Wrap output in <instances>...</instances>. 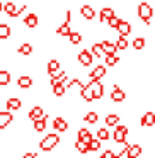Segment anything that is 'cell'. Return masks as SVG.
Returning a JSON list of instances; mask_svg holds the SVG:
<instances>
[{"label":"cell","mask_w":155,"mask_h":158,"mask_svg":"<svg viewBox=\"0 0 155 158\" xmlns=\"http://www.w3.org/2000/svg\"><path fill=\"white\" fill-rule=\"evenodd\" d=\"M58 143H60V136L55 134V133H51V134H48V136H45V139H41L39 148H41L43 151H50V150H53Z\"/></svg>","instance_id":"1"},{"label":"cell","mask_w":155,"mask_h":158,"mask_svg":"<svg viewBox=\"0 0 155 158\" xmlns=\"http://www.w3.org/2000/svg\"><path fill=\"white\" fill-rule=\"evenodd\" d=\"M138 15H140V19H143L147 24H150V19H152V15H153L152 5L148 4V2H140V5H138Z\"/></svg>","instance_id":"2"},{"label":"cell","mask_w":155,"mask_h":158,"mask_svg":"<svg viewBox=\"0 0 155 158\" xmlns=\"http://www.w3.org/2000/svg\"><path fill=\"white\" fill-rule=\"evenodd\" d=\"M87 87L90 89V92H92V99H101L104 94V87L102 83H101V80H90L89 83H87Z\"/></svg>","instance_id":"3"},{"label":"cell","mask_w":155,"mask_h":158,"mask_svg":"<svg viewBox=\"0 0 155 158\" xmlns=\"http://www.w3.org/2000/svg\"><path fill=\"white\" fill-rule=\"evenodd\" d=\"M126 134H128V127L123 126V124H118L114 126V133H113V138L116 143H126Z\"/></svg>","instance_id":"4"},{"label":"cell","mask_w":155,"mask_h":158,"mask_svg":"<svg viewBox=\"0 0 155 158\" xmlns=\"http://www.w3.org/2000/svg\"><path fill=\"white\" fill-rule=\"evenodd\" d=\"M70 19H72V12L68 10V12H67L65 22H63L58 29H56V34H58V36H68L70 32H72V29H70Z\"/></svg>","instance_id":"5"},{"label":"cell","mask_w":155,"mask_h":158,"mask_svg":"<svg viewBox=\"0 0 155 158\" xmlns=\"http://www.w3.org/2000/svg\"><path fill=\"white\" fill-rule=\"evenodd\" d=\"M12 119H14L12 112H9V110H0V129L7 127L12 123Z\"/></svg>","instance_id":"6"},{"label":"cell","mask_w":155,"mask_h":158,"mask_svg":"<svg viewBox=\"0 0 155 158\" xmlns=\"http://www.w3.org/2000/svg\"><path fill=\"white\" fill-rule=\"evenodd\" d=\"M124 99H126V94H124L118 85H114L113 90H111V100H113V102H123Z\"/></svg>","instance_id":"7"},{"label":"cell","mask_w":155,"mask_h":158,"mask_svg":"<svg viewBox=\"0 0 155 158\" xmlns=\"http://www.w3.org/2000/svg\"><path fill=\"white\" fill-rule=\"evenodd\" d=\"M67 82V73L63 72V70H60L58 73H55V75L51 77V87H56V85H63V83Z\"/></svg>","instance_id":"8"},{"label":"cell","mask_w":155,"mask_h":158,"mask_svg":"<svg viewBox=\"0 0 155 158\" xmlns=\"http://www.w3.org/2000/svg\"><path fill=\"white\" fill-rule=\"evenodd\" d=\"M101 46H102V51L106 56H111V55H116V46H114L113 41H101Z\"/></svg>","instance_id":"9"},{"label":"cell","mask_w":155,"mask_h":158,"mask_svg":"<svg viewBox=\"0 0 155 158\" xmlns=\"http://www.w3.org/2000/svg\"><path fill=\"white\" fill-rule=\"evenodd\" d=\"M29 119L32 121V123H34V121H38V119H41L43 116H45V109H43V107H39V106H36V107H32L31 110H29Z\"/></svg>","instance_id":"10"},{"label":"cell","mask_w":155,"mask_h":158,"mask_svg":"<svg viewBox=\"0 0 155 158\" xmlns=\"http://www.w3.org/2000/svg\"><path fill=\"white\" fill-rule=\"evenodd\" d=\"M104 75H106V66H104V65H97L96 68L90 72V80H101Z\"/></svg>","instance_id":"11"},{"label":"cell","mask_w":155,"mask_h":158,"mask_svg":"<svg viewBox=\"0 0 155 158\" xmlns=\"http://www.w3.org/2000/svg\"><path fill=\"white\" fill-rule=\"evenodd\" d=\"M92 58L94 56L90 55L89 49H82V51L79 53V61L82 63V65H85V66H89L90 63H92Z\"/></svg>","instance_id":"12"},{"label":"cell","mask_w":155,"mask_h":158,"mask_svg":"<svg viewBox=\"0 0 155 158\" xmlns=\"http://www.w3.org/2000/svg\"><path fill=\"white\" fill-rule=\"evenodd\" d=\"M155 124V114L153 110H148V112H145L143 116H141V126H153Z\"/></svg>","instance_id":"13"},{"label":"cell","mask_w":155,"mask_h":158,"mask_svg":"<svg viewBox=\"0 0 155 158\" xmlns=\"http://www.w3.org/2000/svg\"><path fill=\"white\" fill-rule=\"evenodd\" d=\"M116 29H118V32H119V36L126 38L131 31V26H130V22H126V21H119V24H118Z\"/></svg>","instance_id":"14"},{"label":"cell","mask_w":155,"mask_h":158,"mask_svg":"<svg viewBox=\"0 0 155 158\" xmlns=\"http://www.w3.org/2000/svg\"><path fill=\"white\" fill-rule=\"evenodd\" d=\"M140 155H141L140 144H130V148H128V151H126V156L128 158H140Z\"/></svg>","instance_id":"15"},{"label":"cell","mask_w":155,"mask_h":158,"mask_svg":"<svg viewBox=\"0 0 155 158\" xmlns=\"http://www.w3.org/2000/svg\"><path fill=\"white\" fill-rule=\"evenodd\" d=\"M113 15H116L113 9H111V7H104L102 10L99 12V21H101V22H107L111 17H113Z\"/></svg>","instance_id":"16"},{"label":"cell","mask_w":155,"mask_h":158,"mask_svg":"<svg viewBox=\"0 0 155 158\" xmlns=\"http://www.w3.org/2000/svg\"><path fill=\"white\" fill-rule=\"evenodd\" d=\"M21 106H22V102L17 99V97H11V99L7 100V109H9V112L21 109Z\"/></svg>","instance_id":"17"},{"label":"cell","mask_w":155,"mask_h":158,"mask_svg":"<svg viewBox=\"0 0 155 158\" xmlns=\"http://www.w3.org/2000/svg\"><path fill=\"white\" fill-rule=\"evenodd\" d=\"M53 126H55V129H56V131H60V133H63V131L68 129V123H67V121L63 119V117H56L55 123H53Z\"/></svg>","instance_id":"18"},{"label":"cell","mask_w":155,"mask_h":158,"mask_svg":"<svg viewBox=\"0 0 155 158\" xmlns=\"http://www.w3.org/2000/svg\"><path fill=\"white\" fill-rule=\"evenodd\" d=\"M60 70H62V65H60V61L58 60H51V61L48 63V73L50 75H55V73H58Z\"/></svg>","instance_id":"19"},{"label":"cell","mask_w":155,"mask_h":158,"mask_svg":"<svg viewBox=\"0 0 155 158\" xmlns=\"http://www.w3.org/2000/svg\"><path fill=\"white\" fill-rule=\"evenodd\" d=\"M92 134H90L89 129H85V127H82V129H79V141H84V143H89L90 139H92Z\"/></svg>","instance_id":"20"},{"label":"cell","mask_w":155,"mask_h":158,"mask_svg":"<svg viewBox=\"0 0 155 158\" xmlns=\"http://www.w3.org/2000/svg\"><path fill=\"white\" fill-rule=\"evenodd\" d=\"M17 85L21 87V89H29V87L32 85V78H31V77H28V75H22V77H19Z\"/></svg>","instance_id":"21"},{"label":"cell","mask_w":155,"mask_h":158,"mask_svg":"<svg viewBox=\"0 0 155 158\" xmlns=\"http://www.w3.org/2000/svg\"><path fill=\"white\" fill-rule=\"evenodd\" d=\"M80 12H82V15H84L85 19H94V17H96V10H94L90 5H82Z\"/></svg>","instance_id":"22"},{"label":"cell","mask_w":155,"mask_h":158,"mask_svg":"<svg viewBox=\"0 0 155 158\" xmlns=\"http://www.w3.org/2000/svg\"><path fill=\"white\" fill-rule=\"evenodd\" d=\"M24 22H26V26H28V27H36V26H38V15L31 12V14L26 15Z\"/></svg>","instance_id":"23"},{"label":"cell","mask_w":155,"mask_h":158,"mask_svg":"<svg viewBox=\"0 0 155 158\" xmlns=\"http://www.w3.org/2000/svg\"><path fill=\"white\" fill-rule=\"evenodd\" d=\"M46 119H48V116H43L41 119H38V121H34V129L38 131V133H41V131H45L46 129Z\"/></svg>","instance_id":"24"},{"label":"cell","mask_w":155,"mask_h":158,"mask_svg":"<svg viewBox=\"0 0 155 158\" xmlns=\"http://www.w3.org/2000/svg\"><path fill=\"white\" fill-rule=\"evenodd\" d=\"M84 121L89 123V124H96L97 121H99V114L94 112V110H90V112H87L85 116H84Z\"/></svg>","instance_id":"25"},{"label":"cell","mask_w":155,"mask_h":158,"mask_svg":"<svg viewBox=\"0 0 155 158\" xmlns=\"http://www.w3.org/2000/svg\"><path fill=\"white\" fill-rule=\"evenodd\" d=\"M87 150L89 151H99L101 150V141L97 138H92V139L87 143Z\"/></svg>","instance_id":"26"},{"label":"cell","mask_w":155,"mask_h":158,"mask_svg":"<svg viewBox=\"0 0 155 158\" xmlns=\"http://www.w3.org/2000/svg\"><path fill=\"white\" fill-rule=\"evenodd\" d=\"M21 55H24V56H29L32 53V46L29 44V43H22L21 46H19V49H17Z\"/></svg>","instance_id":"27"},{"label":"cell","mask_w":155,"mask_h":158,"mask_svg":"<svg viewBox=\"0 0 155 158\" xmlns=\"http://www.w3.org/2000/svg\"><path fill=\"white\" fill-rule=\"evenodd\" d=\"M11 83V73L7 70H0V85H9Z\"/></svg>","instance_id":"28"},{"label":"cell","mask_w":155,"mask_h":158,"mask_svg":"<svg viewBox=\"0 0 155 158\" xmlns=\"http://www.w3.org/2000/svg\"><path fill=\"white\" fill-rule=\"evenodd\" d=\"M9 36H11V27H9V24H0V39H7Z\"/></svg>","instance_id":"29"},{"label":"cell","mask_w":155,"mask_h":158,"mask_svg":"<svg viewBox=\"0 0 155 158\" xmlns=\"http://www.w3.org/2000/svg\"><path fill=\"white\" fill-rule=\"evenodd\" d=\"M118 123H119V116H118V114H109V116H106L107 126H118Z\"/></svg>","instance_id":"30"},{"label":"cell","mask_w":155,"mask_h":158,"mask_svg":"<svg viewBox=\"0 0 155 158\" xmlns=\"http://www.w3.org/2000/svg\"><path fill=\"white\" fill-rule=\"evenodd\" d=\"M15 9H17V7H15L14 2H5L4 7H2V10H5V12H7V14L12 17V15H14V12H15Z\"/></svg>","instance_id":"31"},{"label":"cell","mask_w":155,"mask_h":158,"mask_svg":"<svg viewBox=\"0 0 155 158\" xmlns=\"http://www.w3.org/2000/svg\"><path fill=\"white\" fill-rule=\"evenodd\" d=\"M109 131L106 129V127H99V131H97V139L99 141H106V139H109Z\"/></svg>","instance_id":"32"},{"label":"cell","mask_w":155,"mask_h":158,"mask_svg":"<svg viewBox=\"0 0 155 158\" xmlns=\"http://www.w3.org/2000/svg\"><path fill=\"white\" fill-rule=\"evenodd\" d=\"M68 38H70V43H72V44H79V43L82 41V34H80V32H75V31L70 32Z\"/></svg>","instance_id":"33"},{"label":"cell","mask_w":155,"mask_h":158,"mask_svg":"<svg viewBox=\"0 0 155 158\" xmlns=\"http://www.w3.org/2000/svg\"><path fill=\"white\" fill-rule=\"evenodd\" d=\"M114 46H116V49H126V48H128V41H126V38L119 36V38H118V41L114 43Z\"/></svg>","instance_id":"34"},{"label":"cell","mask_w":155,"mask_h":158,"mask_svg":"<svg viewBox=\"0 0 155 158\" xmlns=\"http://www.w3.org/2000/svg\"><path fill=\"white\" fill-rule=\"evenodd\" d=\"M90 55H92V56H104V51H102V46H101V43H96V44L92 46V51H90Z\"/></svg>","instance_id":"35"},{"label":"cell","mask_w":155,"mask_h":158,"mask_svg":"<svg viewBox=\"0 0 155 158\" xmlns=\"http://www.w3.org/2000/svg\"><path fill=\"white\" fill-rule=\"evenodd\" d=\"M119 61V56L118 55H111V56H106V65L107 66H114L116 63Z\"/></svg>","instance_id":"36"},{"label":"cell","mask_w":155,"mask_h":158,"mask_svg":"<svg viewBox=\"0 0 155 158\" xmlns=\"http://www.w3.org/2000/svg\"><path fill=\"white\" fill-rule=\"evenodd\" d=\"M75 148L80 151V153H87V151H89V150H87V144L84 143V141H79V139L75 141Z\"/></svg>","instance_id":"37"},{"label":"cell","mask_w":155,"mask_h":158,"mask_svg":"<svg viewBox=\"0 0 155 158\" xmlns=\"http://www.w3.org/2000/svg\"><path fill=\"white\" fill-rule=\"evenodd\" d=\"M119 21H121V19L118 17V15H113V17H111L109 21H107V24H109V27L116 29V27H118V24H119Z\"/></svg>","instance_id":"38"},{"label":"cell","mask_w":155,"mask_h":158,"mask_svg":"<svg viewBox=\"0 0 155 158\" xmlns=\"http://www.w3.org/2000/svg\"><path fill=\"white\" fill-rule=\"evenodd\" d=\"M53 94H55L56 97H62L63 94H65V87H63V85H56V87H53Z\"/></svg>","instance_id":"39"},{"label":"cell","mask_w":155,"mask_h":158,"mask_svg":"<svg viewBox=\"0 0 155 158\" xmlns=\"http://www.w3.org/2000/svg\"><path fill=\"white\" fill-rule=\"evenodd\" d=\"M133 46H135V49H141L145 46V39L143 38H136L133 41Z\"/></svg>","instance_id":"40"},{"label":"cell","mask_w":155,"mask_h":158,"mask_svg":"<svg viewBox=\"0 0 155 158\" xmlns=\"http://www.w3.org/2000/svg\"><path fill=\"white\" fill-rule=\"evenodd\" d=\"M101 158H114V151L113 150H106L101 153Z\"/></svg>","instance_id":"41"},{"label":"cell","mask_w":155,"mask_h":158,"mask_svg":"<svg viewBox=\"0 0 155 158\" xmlns=\"http://www.w3.org/2000/svg\"><path fill=\"white\" fill-rule=\"evenodd\" d=\"M22 158H38V155L36 153H31V151H28V153H24V156Z\"/></svg>","instance_id":"42"},{"label":"cell","mask_w":155,"mask_h":158,"mask_svg":"<svg viewBox=\"0 0 155 158\" xmlns=\"http://www.w3.org/2000/svg\"><path fill=\"white\" fill-rule=\"evenodd\" d=\"M2 7H4V4H2V2H0V12H2Z\"/></svg>","instance_id":"43"}]
</instances>
